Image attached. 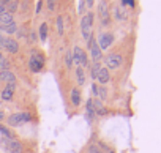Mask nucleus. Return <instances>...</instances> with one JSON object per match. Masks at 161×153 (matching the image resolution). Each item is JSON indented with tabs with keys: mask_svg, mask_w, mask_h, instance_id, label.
I'll list each match as a JSON object with an SVG mask.
<instances>
[{
	"mask_svg": "<svg viewBox=\"0 0 161 153\" xmlns=\"http://www.w3.org/2000/svg\"><path fill=\"white\" fill-rule=\"evenodd\" d=\"M29 122H32V114L30 112H18V114L10 115L8 120H7V123L13 128H19V126H22Z\"/></svg>",
	"mask_w": 161,
	"mask_h": 153,
	"instance_id": "1",
	"label": "nucleus"
},
{
	"mask_svg": "<svg viewBox=\"0 0 161 153\" xmlns=\"http://www.w3.org/2000/svg\"><path fill=\"white\" fill-rule=\"evenodd\" d=\"M0 147L5 153H22V144L18 139H0Z\"/></svg>",
	"mask_w": 161,
	"mask_h": 153,
	"instance_id": "2",
	"label": "nucleus"
},
{
	"mask_svg": "<svg viewBox=\"0 0 161 153\" xmlns=\"http://www.w3.org/2000/svg\"><path fill=\"white\" fill-rule=\"evenodd\" d=\"M44 66V55L40 51H32V57L29 60V68L32 73H40Z\"/></svg>",
	"mask_w": 161,
	"mask_h": 153,
	"instance_id": "3",
	"label": "nucleus"
},
{
	"mask_svg": "<svg viewBox=\"0 0 161 153\" xmlns=\"http://www.w3.org/2000/svg\"><path fill=\"white\" fill-rule=\"evenodd\" d=\"M92 27H93V14L87 13L82 18V21H80V32H82L84 40H87V41L92 40Z\"/></svg>",
	"mask_w": 161,
	"mask_h": 153,
	"instance_id": "4",
	"label": "nucleus"
},
{
	"mask_svg": "<svg viewBox=\"0 0 161 153\" xmlns=\"http://www.w3.org/2000/svg\"><path fill=\"white\" fill-rule=\"evenodd\" d=\"M71 57H73V62L79 66V68H84V66H89V60H87V54L80 49L79 46H76L71 52Z\"/></svg>",
	"mask_w": 161,
	"mask_h": 153,
	"instance_id": "5",
	"label": "nucleus"
},
{
	"mask_svg": "<svg viewBox=\"0 0 161 153\" xmlns=\"http://www.w3.org/2000/svg\"><path fill=\"white\" fill-rule=\"evenodd\" d=\"M112 43H114V35L109 33V32H104V33H101V35L98 36V46H100L101 51L109 49V47L112 46Z\"/></svg>",
	"mask_w": 161,
	"mask_h": 153,
	"instance_id": "6",
	"label": "nucleus"
},
{
	"mask_svg": "<svg viewBox=\"0 0 161 153\" xmlns=\"http://www.w3.org/2000/svg\"><path fill=\"white\" fill-rule=\"evenodd\" d=\"M89 47H90V54H92V60L95 62V63H100V60L103 58V51L100 49V46L93 41V40H90L89 41Z\"/></svg>",
	"mask_w": 161,
	"mask_h": 153,
	"instance_id": "7",
	"label": "nucleus"
},
{
	"mask_svg": "<svg viewBox=\"0 0 161 153\" xmlns=\"http://www.w3.org/2000/svg\"><path fill=\"white\" fill-rule=\"evenodd\" d=\"M122 62H123V58H122L120 54H111V55L106 57V66L111 68V69L119 68V66L122 65Z\"/></svg>",
	"mask_w": 161,
	"mask_h": 153,
	"instance_id": "8",
	"label": "nucleus"
},
{
	"mask_svg": "<svg viewBox=\"0 0 161 153\" xmlns=\"http://www.w3.org/2000/svg\"><path fill=\"white\" fill-rule=\"evenodd\" d=\"M100 8H98V13H100V16H101V24L103 25H108L109 24V11H108V3L106 2H100V5H98Z\"/></svg>",
	"mask_w": 161,
	"mask_h": 153,
	"instance_id": "9",
	"label": "nucleus"
},
{
	"mask_svg": "<svg viewBox=\"0 0 161 153\" xmlns=\"http://www.w3.org/2000/svg\"><path fill=\"white\" fill-rule=\"evenodd\" d=\"M3 47L10 52V54H16L19 51V43L13 38H5V43H3Z\"/></svg>",
	"mask_w": 161,
	"mask_h": 153,
	"instance_id": "10",
	"label": "nucleus"
},
{
	"mask_svg": "<svg viewBox=\"0 0 161 153\" xmlns=\"http://www.w3.org/2000/svg\"><path fill=\"white\" fill-rule=\"evenodd\" d=\"M0 81H5L7 84L10 82H16V76L13 71L10 69H3V71H0Z\"/></svg>",
	"mask_w": 161,
	"mask_h": 153,
	"instance_id": "11",
	"label": "nucleus"
},
{
	"mask_svg": "<svg viewBox=\"0 0 161 153\" xmlns=\"http://www.w3.org/2000/svg\"><path fill=\"white\" fill-rule=\"evenodd\" d=\"M114 18H115L117 21H120V22L126 21V18H128V14H126V10H125L122 5H117V7L114 8Z\"/></svg>",
	"mask_w": 161,
	"mask_h": 153,
	"instance_id": "12",
	"label": "nucleus"
},
{
	"mask_svg": "<svg viewBox=\"0 0 161 153\" xmlns=\"http://www.w3.org/2000/svg\"><path fill=\"white\" fill-rule=\"evenodd\" d=\"M97 79H98V82H100V84H108V82H109V79H111V76H109V69H108V68H100Z\"/></svg>",
	"mask_w": 161,
	"mask_h": 153,
	"instance_id": "13",
	"label": "nucleus"
},
{
	"mask_svg": "<svg viewBox=\"0 0 161 153\" xmlns=\"http://www.w3.org/2000/svg\"><path fill=\"white\" fill-rule=\"evenodd\" d=\"M69 101L73 106H79L80 104V92L79 89H71L69 92Z\"/></svg>",
	"mask_w": 161,
	"mask_h": 153,
	"instance_id": "14",
	"label": "nucleus"
},
{
	"mask_svg": "<svg viewBox=\"0 0 161 153\" xmlns=\"http://www.w3.org/2000/svg\"><path fill=\"white\" fill-rule=\"evenodd\" d=\"M14 21H13V14H10V13H3V14H0V30H2L3 27H7V25H10V24H13Z\"/></svg>",
	"mask_w": 161,
	"mask_h": 153,
	"instance_id": "15",
	"label": "nucleus"
},
{
	"mask_svg": "<svg viewBox=\"0 0 161 153\" xmlns=\"http://www.w3.org/2000/svg\"><path fill=\"white\" fill-rule=\"evenodd\" d=\"M76 79H77V84L79 85H84L86 84V71L84 68H76Z\"/></svg>",
	"mask_w": 161,
	"mask_h": 153,
	"instance_id": "16",
	"label": "nucleus"
},
{
	"mask_svg": "<svg viewBox=\"0 0 161 153\" xmlns=\"http://www.w3.org/2000/svg\"><path fill=\"white\" fill-rule=\"evenodd\" d=\"M19 7V2H16V0H11V2H5V8H7V13L13 14Z\"/></svg>",
	"mask_w": 161,
	"mask_h": 153,
	"instance_id": "17",
	"label": "nucleus"
},
{
	"mask_svg": "<svg viewBox=\"0 0 161 153\" xmlns=\"http://www.w3.org/2000/svg\"><path fill=\"white\" fill-rule=\"evenodd\" d=\"M0 134H2L5 139H14V134H13V131H11L10 128L3 126V125H0Z\"/></svg>",
	"mask_w": 161,
	"mask_h": 153,
	"instance_id": "18",
	"label": "nucleus"
},
{
	"mask_svg": "<svg viewBox=\"0 0 161 153\" xmlns=\"http://www.w3.org/2000/svg\"><path fill=\"white\" fill-rule=\"evenodd\" d=\"M40 38H41V41H46L47 40V24L46 22H43L40 25Z\"/></svg>",
	"mask_w": 161,
	"mask_h": 153,
	"instance_id": "19",
	"label": "nucleus"
},
{
	"mask_svg": "<svg viewBox=\"0 0 161 153\" xmlns=\"http://www.w3.org/2000/svg\"><path fill=\"white\" fill-rule=\"evenodd\" d=\"M11 98H13V92L8 90V89H3L2 95H0V100H3V101H11Z\"/></svg>",
	"mask_w": 161,
	"mask_h": 153,
	"instance_id": "20",
	"label": "nucleus"
},
{
	"mask_svg": "<svg viewBox=\"0 0 161 153\" xmlns=\"http://www.w3.org/2000/svg\"><path fill=\"white\" fill-rule=\"evenodd\" d=\"M2 30H3V32H7V33H10V35H13V33H16V32H18V27H16V24L13 22V24H10V25L3 27Z\"/></svg>",
	"mask_w": 161,
	"mask_h": 153,
	"instance_id": "21",
	"label": "nucleus"
},
{
	"mask_svg": "<svg viewBox=\"0 0 161 153\" xmlns=\"http://www.w3.org/2000/svg\"><path fill=\"white\" fill-rule=\"evenodd\" d=\"M98 71H100V63H95V62H93V65H92V73H90V76H92L93 79H97Z\"/></svg>",
	"mask_w": 161,
	"mask_h": 153,
	"instance_id": "22",
	"label": "nucleus"
},
{
	"mask_svg": "<svg viewBox=\"0 0 161 153\" xmlns=\"http://www.w3.org/2000/svg\"><path fill=\"white\" fill-rule=\"evenodd\" d=\"M57 30H58V35H63V18L62 16L57 18Z\"/></svg>",
	"mask_w": 161,
	"mask_h": 153,
	"instance_id": "23",
	"label": "nucleus"
},
{
	"mask_svg": "<svg viewBox=\"0 0 161 153\" xmlns=\"http://www.w3.org/2000/svg\"><path fill=\"white\" fill-rule=\"evenodd\" d=\"M65 58H66V60H65V62H66V66H68V68H73V57H71V52H68Z\"/></svg>",
	"mask_w": 161,
	"mask_h": 153,
	"instance_id": "24",
	"label": "nucleus"
},
{
	"mask_svg": "<svg viewBox=\"0 0 161 153\" xmlns=\"http://www.w3.org/2000/svg\"><path fill=\"white\" fill-rule=\"evenodd\" d=\"M106 95H108V92L101 87V89H98V93H97V96L98 98H101V100H106Z\"/></svg>",
	"mask_w": 161,
	"mask_h": 153,
	"instance_id": "25",
	"label": "nucleus"
},
{
	"mask_svg": "<svg viewBox=\"0 0 161 153\" xmlns=\"http://www.w3.org/2000/svg\"><path fill=\"white\" fill-rule=\"evenodd\" d=\"M120 5L125 8V7H130V8H133L134 7V2H130V0H123V2H120Z\"/></svg>",
	"mask_w": 161,
	"mask_h": 153,
	"instance_id": "26",
	"label": "nucleus"
},
{
	"mask_svg": "<svg viewBox=\"0 0 161 153\" xmlns=\"http://www.w3.org/2000/svg\"><path fill=\"white\" fill-rule=\"evenodd\" d=\"M7 13V8H5V2H0V14Z\"/></svg>",
	"mask_w": 161,
	"mask_h": 153,
	"instance_id": "27",
	"label": "nucleus"
},
{
	"mask_svg": "<svg viewBox=\"0 0 161 153\" xmlns=\"http://www.w3.org/2000/svg\"><path fill=\"white\" fill-rule=\"evenodd\" d=\"M55 5H57V3H55V2H52V0H51V2H47V8H49L51 11H52V10H55Z\"/></svg>",
	"mask_w": 161,
	"mask_h": 153,
	"instance_id": "28",
	"label": "nucleus"
},
{
	"mask_svg": "<svg viewBox=\"0 0 161 153\" xmlns=\"http://www.w3.org/2000/svg\"><path fill=\"white\" fill-rule=\"evenodd\" d=\"M41 7H43V2H38V3H36V8H35V11H36V14H38V13L41 11Z\"/></svg>",
	"mask_w": 161,
	"mask_h": 153,
	"instance_id": "29",
	"label": "nucleus"
},
{
	"mask_svg": "<svg viewBox=\"0 0 161 153\" xmlns=\"http://www.w3.org/2000/svg\"><path fill=\"white\" fill-rule=\"evenodd\" d=\"M3 43H5V36H3L2 32H0V47H3Z\"/></svg>",
	"mask_w": 161,
	"mask_h": 153,
	"instance_id": "30",
	"label": "nucleus"
},
{
	"mask_svg": "<svg viewBox=\"0 0 161 153\" xmlns=\"http://www.w3.org/2000/svg\"><path fill=\"white\" fill-rule=\"evenodd\" d=\"M84 7H86V2H79V13L84 11Z\"/></svg>",
	"mask_w": 161,
	"mask_h": 153,
	"instance_id": "31",
	"label": "nucleus"
},
{
	"mask_svg": "<svg viewBox=\"0 0 161 153\" xmlns=\"http://www.w3.org/2000/svg\"><path fill=\"white\" fill-rule=\"evenodd\" d=\"M16 33H18V36H19V38H22V36H25V33H24L22 30H18Z\"/></svg>",
	"mask_w": 161,
	"mask_h": 153,
	"instance_id": "32",
	"label": "nucleus"
},
{
	"mask_svg": "<svg viewBox=\"0 0 161 153\" xmlns=\"http://www.w3.org/2000/svg\"><path fill=\"white\" fill-rule=\"evenodd\" d=\"M3 118H5V114H3L2 111H0V120H3Z\"/></svg>",
	"mask_w": 161,
	"mask_h": 153,
	"instance_id": "33",
	"label": "nucleus"
},
{
	"mask_svg": "<svg viewBox=\"0 0 161 153\" xmlns=\"http://www.w3.org/2000/svg\"><path fill=\"white\" fill-rule=\"evenodd\" d=\"M0 104H2V100H0Z\"/></svg>",
	"mask_w": 161,
	"mask_h": 153,
	"instance_id": "34",
	"label": "nucleus"
},
{
	"mask_svg": "<svg viewBox=\"0 0 161 153\" xmlns=\"http://www.w3.org/2000/svg\"><path fill=\"white\" fill-rule=\"evenodd\" d=\"M109 153H114V151H109Z\"/></svg>",
	"mask_w": 161,
	"mask_h": 153,
	"instance_id": "35",
	"label": "nucleus"
},
{
	"mask_svg": "<svg viewBox=\"0 0 161 153\" xmlns=\"http://www.w3.org/2000/svg\"><path fill=\"white\" fill-rule=\"evenodd\" d=\"M100 153H101V151H100Z\"/></svg>",
	"mask_w": 161,
	"mask_h": 153,
	"instance_id": "36",
	"label": "nucleus"
}]
</instances>
